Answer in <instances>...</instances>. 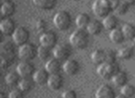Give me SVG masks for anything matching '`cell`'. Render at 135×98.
<instances>
[{
	"label": "cell",
	"mask_w": 135,
	"mask_h": 98,
	"mask_svg": "<svg viewBox=\"0 0 135 98\" xmlns=\"http://www.w3.org/2000/svg\"><path fill=\"white\" fill-rule=\"evenodd\" d=\"M0 98H8V94H7L4 92H0Z\"/></svg>",
	"instance_id": "cell-38"
},
{
	"label": "cell",
	"mask_w": 135,
	"mask_h": 98,
	"mask_svg": "<svg viewBox=\"0 0 135 98\" xmlns=\"http://www.w3.org/2000/svg\"><path fill=\"white\" fill-rule=\"evenodd\" d=\"M54 98H63V97H62V95H61V96H56V97H54Z\"/></svg>",
	"instance_id": "cell-41"
},
{
	"label": "cell",
	"mask_w": 135,
	"mask_h": 98,
	"mask_svg": "<svg viewBox=\"0 0 135 98\" xmlns=\"http://www.w3.org/2000/svg\"><path fill=\"white\" fill-rule=\"evenodd\" d=\"M91 21H92V19H91L90 15L87 13H84V12L80 13L75 19L76 25H77V27L79 29H85L86 30Z\"/></svg>",
	"instance_id": "cell-18"
},
{
	"label": "cell",
	"mask_w": 135,
	"mask_h": 98,
	"mask_svg": "<svg viewBox=\"0 0 135 98\" xmlns=\"http://www.w3.org/2000/svg\"><path fill=\"white\" fill-rule=\"evenodd\" d=\"M95 98H116L117 94L114 89L108 84H103L97 89Z\"/></svg>",
	"instance_id": "cell-13"
},
{
	"label": "cell",
	"mask_w": 135,
	"mask_h": 98,
	"mask_svg": "<svg viewBox=\"0 0 135 98\" xmlns=\"http://www.w3.org/2000/svg\"><path fill=\"white\" fill-rule=\"evenodd\" d=\"M102 22H103L104 28H105V30L111 32V31L118 28V19L116 15H113V14L111 13V14H109L108 16H107L105 18H104Z\"/></svg>",
	"instance_id": "cell-17"
},
{
	"label": "cell",
	"mask_w": 135,
	"mask_h": 98,
	"mask_svg": "<svg viewBox=\"0 0 135 98\" xmlns=\"http://www.w3.org/2000/svg\"><path fill=\"white\" fill-rule=\"evenodd\" d=\"M16 29H17L16 22L11 18H3L2 21H0V30L5 35L12 36Z\"/></svg>",
	"instance_id": "cell-11"
},
{
	"label": "cell",
	"mask_w": 135,
	"mask_h": 98,
	"mask_svg": "<svg viewBox=\"0 0 135 98\" xmlns=\"http://www.w3.org/2000/svg\"><path fill=\"white\" fill-rule=\"evenodd\" d=\"M134 43H135V39H134Z\"/></svg>",
	"instance_id": "cell-43"
},
{
	"label": "cell",
	"mask_w": 135,
	"mask_h": 98,
	"mask_svg": "<svg viewBox=\"0 0 135 98\" xmlns=\"http://www.w3.org/2000/svg\"><path fill=\"white\" fill-rule=\"evenodd\" d=\"M71 47L66 43H59L56 45L55 48H53V55L54 57L59 59L60 61H66L70 59L71 56Z\"/></svg>",
	"instance_id": "cell-7"
},
{
	"label": "cell",
	"mask_w": 135,
	"mask_h": 98,
	"mask_svg": "<svg viewBox=\"0 0 135 98\" xmlns=\"http://www.w3.org/2000/svg\"><path fill=\"white\" fill-rule=\"evenodd\" d=\"M50 75L51 74L49 73L45 68H39V70H37L34 72L33 76H32V79H33L34 82H35L36 84L45 85V84H47V82H48Z\"/></svg>",
	"instance_id": "cell-16"
},
{
	"label": "cell",
	"mask_w": 135,
	"mask_h": 98,
	"mask_svg": "<svg viewBox=\"0 0 135 98\" xmlns=\"http://www.w3.org/2000/svg\"><path fill=\"white\" fill-rule=\"evenodd\" d=\"M47 22L44 19H39L36 21L35 23V30L37 32H39L40 34L44 33V32H47Z\"/></svg>",
	"instance_id": "cell-31"
},
{
	"label": "cell",
	"mask_w": 135,
	"mask_h": 98,
	"mask_svg": "<svg viewBox=\"0 0 135 98\" xmlns=\"http://www.w3.org/2000/svg\"><path fill=\"white\" fill-rule=\"evenodd\" d=\"M92 9L94 14L98 18L104 19L113 11L112 6L108 0H94Z\"/></svg>",
	"instance_id": "cell-4"
},
{
	"label": "cell",
	"mask_w": 135,
	"mask_h": 98,
	"mask_svg": "<svg viewBox=\"0 0 135 98\" xmlns=\"http://www.w3.org/2000/svg\"><path fill=\"white\" fill-rule=\"evenodd\" d=\"M134 56V49L131 46H124L118 52V57L122 60H129Z\"/></svg>",
	"instance_id": "cell-26"
},
{
	"label": "cell",
	"mask_w": 135,
	"mask_h": 98,
	"mask_svg": "<svg viewBox=\"0 0 135 98\" xmlns=\"http://www.w3.org/2000/svg\"><path fill=\"white\" fill-rule=\"evenodd\" d=\"M16 71L20 74L21 78H29L33 76L36 70L34 65L31 61H21L17 66Z\"/></svg>",
	"instance_id": "cell-10"
},
{
	"label": "cell",
	"mask_w": 135,
	"mask_h": 98,
	"mask_svg": "<svg viewBox=\"0 0 135 98\" xmlns=\"http://www.w3.org/2000/svg\"><path fill=\"white\" fill-rule=\"evenodd\" d=\"M129 5L128 4L127 2H125L124 0H122L121 2H120V4L118 5V7L116 8L115 11L117 12L118 15L123 16V15H125V14H127V12L129 11Z\"/></svg>",
	"instance_id": "cell-32"
},
{
	"label": "cell",
	"mask_w": 135,
	"mask_h": 98,
	"mask_svg": "<svg viewBox=\"0 0 135 98\" xmlns=\"http://www.w3.org/2000/svg\"><path fill=\"white\" fill-rule=\"evenodd\" d=\"M109 39L115 45H120L125 41L126 38L121 29L117 28L109 32Z\"/></svg>",
	"instance_id": "cell-20"
},
{
	"label": "cell",
	"mask_w": 135,
	"mask_h": 98,
	"mask_svg": "<svg viewBox=\"0 0 135 98\" xmlns=\"http://www.w3.org/2000/svg\"><path fill=\"white\" fill-rule=\"evenodd\" d=\"M117 57L118 54L112 49H105V62L107 63H115L117 62Z\"/></svg>",
	"instance_id": "cell-33"
},
{
	"label": "cell",
	"mask_w": 135,
	"mask_h": 98,
	"mask_svg": "<svg viewBox=\"0 0 135 98\" xmlns=\"http://www.w3.org/2000/svg\"><path fill=\"white\" fill-rule=\"evenodd\" d=\"M8 98H24V92H22L20 88L13 89L8 94Z\"/></svg>",
	"instance_id": "cell-34"
},
{
	"label": "cell",
	"mask_w": 135,
	"mask_h": 98,
	"mask_svg": "<svg viewBox=\"0 0 135 98\" xmlns=\"http://www.w3.org/2000/svg\"><path fill=\"white\" fill-rule=\"evenodd\" d=\"M112 82L115 86L118 87H123L124 85H126L128 83V81H129V78H128V74L124 71H119L117 74H115L112 78Z\"/></svg>",
	"instance_id": "cell-21"
},
{
	"label": "cell",
	"mask_w": 135,
	"mask_h": 98,
	"mask_svg": "<svg viewBox=\"0 0 135 98\" xmlns=\"http://www.w3.org/2000/svg\"><path fill=\"white\" fill-rule=\"evenodd\" d=\"M12 40L16 45L21 46V45L29 43L30 32L25 27H17L14 33L12 34Z\"/></svg>",
	"instance_id": "cell-8"
},
{
	"label": "cell",
	"mask_w": 135,
	"mask_h": 98,
	"mask_svg": "<svg viewBox=\"0 0 135 98\" xmlns=\"http://www.w3.org/2000/svg\"><path fill=\"white\" fill-rule=\"evenodd\" d=\"M16 13V5L12 1L2 3L1 6V14L3 18H11Z\"/></svg>",
	"instance_id": "cell-19"
},
{
	"label": "cell",
	"mask_w": 135,
	"mask_h": 98,
	"mask_svg": "<svg viewBox=\"0 0 135 98\" xmlns=\"http://www.w3.org/2000/svg\"><path fill=\"white\" fill-rule=\"evenodd\" d=\"M54 24L59 31H67L72 24V17L70 12L66 10H60L54 16Z\"/></svg>",
	"instance_id": "cell-2"
},
{
	"label": "cell",
	"mask_w": 135,
	"mask_h": 98,
	"mask_svg": "<svg viewBox=\"0 0 135 98\" xmlns=\"http://www.w3.org/2000/svg\"><path fill=\"white\" fill-rule=\"evenodd\" d=\"M72 1H80V0H72Z\"/></svg>",
	"instance_id": "cell-42"
},
{
	"label": "cell",
	"mask_w": 135,
	"mask_h": 98,
	"mask_svg": "<svg viewBox=\"0 0 135 98\" xmlns=\"http://www.w3.org/2000/svg\"><path fill=\"white\" fill-rule=\"evenodd\" d=\"M109 3H110V5L112 6V8L113 10H116V8L118 7V5L120 4V2H121L122 0H108Z\"/></svg>",
	"instance_id": "cell-36"
},
{
	"label": "cell",
	"mask_w": 135,
	"mask_h": 98,
	"mask_svg": "<svg viewBox=\"0 0 135 98\" xmlns=\"http://www.w3.org/2000/svg\"><path fill=\"white\" fill-rule=\"evenodd\" d=\"M50 56H51V49L50 48L44 46V45H40V46L38 47L37 57H39L41 60L47 61L48 59H50Z\"/></svg>",
	"instance_id": "cell-29"
},
{
	"label": "cell",
	"mask_w": 135,
	"mask_h": 98,
	"mask_svg": "<svg viewBox=\"0 0 135 98\" xmlns=\"http://www.w3.org/2000/svg\"><path fill=\"white\" fill-rule=\"evenodd\" d=\"M62 97L63 98H78V95H77V94H76L75 91L67 90V91H65V92H63Z\"/></svg>",
	"instance_id": "cell-35"
},
{
	"label": "cell",
	"mask_w": 135,
	"mask_h": 98,
	"mask_svg": "<svg viewBox=\"0 0 135 98\" xmlns=\"http://www.w3.org/2000/svg\"><path fill=\"white\" fill-rule=\"evenodd\" d=\"M104 29L103 22H100L97 19H94L90 22L89 26L87 27V32L90 35H99Z\"/></svg>",
	"instance_id": "cell-22"
},
{
	"label": "cell",
	"mask_w": 135,
	"mask_h": 98,
	"mask_svg": "<svg viewBox=\"0 0 135 98\" xmlns=\"http://www.w3.org/2000/svg\"><path fill=\"white\" fill-rule=\"evenodd\" d=\"M2 1V3H6V2H10L11 0H1Z\"/></svg>",
	"instance_id": "cell-40"
},
{
	"label": "cell",
	"mask_w": 135,
	"mask_h": 98,
	"mask_svg": "<svg viewBox=\"0 0 135 98\" xmlns=\"http://www.w3.org/2000/svg\"><path fill=\"white\" fill-rule=\"evenodd\" d=\"M33 4L37 8L44 10H50L56 7L57 0H32Z\"/></svg>",
	"instance_id": "cell-24"
},
{
	"label": "cell",
	"mask_w": 135,
	"mask_h": 98,
	"mask_svg": "<svg viewBox=\"0 0 135 98\" xmlns=\"http://www.w3.org/2000/svg\"><path fill=\"white\" fill-rule=\"evenodd\" d=\"M39 41L41 45H44V46L52 49L55 48L56 45H57V35H56V33L55 32L47 31V32L41 34Z\"/></svg>",
	"instance_id": "cell-9"
},
{
	"label": "cell",
	"mask_w": 135,
	"mask_h": 98,
	"mask_svg": "<svg viewBox=\"0 0 135 98\" xmlns=\"http://www.w3.org/2000/svg\"><path fill=\"white\" fill-rule=\"evenodd\" d=\"M116 98H128L126 95H124V94H122L121 92H120L119 94H118V95L116 96Z\"/></svg>",
	"instance_id": "cell-39"
},
{
	"label": "cell",
	"mask_w": 135,
	"mask_h": 98,
	"mask_svg": "<svg viewBox=\"0 0 135 98\" xmlns=\"http://www.w3.org/2000/svg\"><path fill=\"white\" fill-rule=\"evenodd\" d=\"M45 68L50 74H57L60 72V70H63V65L61 64V61L59 59L53 57L45 62Z\"/></svg>",
	"instance_id": "cell-14"
},
{
	"label": "cell",
	"mask_w": 135,
	"mask_h": 98,
	"mask_svg": "<svg viewBox=\"0 0 135 98\" xmlns=\"http://www.w3.org/2000/svg\"><path fill=\"white\" fill-rule=\"evenodd\" d=\"M120 92L122 94H124V95H126L128 98H132L135 96V87L132 84L127 83L123 87H121Z\"/></svg>",
	"instance_id": "cell-30"
},
{
	"label": "cell",
	"mask_w": 135,
	"mask_h": 98,
	"mask_svg": "<svg viewBox=\"0 0 135 98\" xmlns=\"http://www.w3.org/2000/svg\"><path fill=\"white\" fill-rule=\"evenodd\" d=\"M89 32L85 29H79L75 30L70 36V43L74 48L85 49L89 45L90 37Z\"/></svg>",
	"instance_id": "cell-1"
},
{
	"label": "cell",
	"mask_w": 135,
	"mask_h": 98,
	"mask_svg": "<svg viewBox=\"0 0 135 98\" xmlns=\"http://www.w3.org/2000/svg\"><path fill=\"white\" fill-rule=\"evenodd\" d=\"M21 77L20 76V74L18 73L17 71H10L8 72V74L5 77V81H6V83L9 86H15V85H18L21 81Z\"/></svg>",
	"instance_id": "cell-28"
},
{
	"label": "cell",
	"mask_w": 135,
	"mask_h": 98,
	"mask_svg": "<svg viewBox=\"0 0 135 98\" xmlns=\"http://www.w3.org/2000/svg\"><path fill=\"white\" fill-rule=\"evenodd\" d=\"M91 58L94 64L99 65L105 62V49H96L91 55Z\"/></svg>",
	"instance_id": "cell-23"
},
{
	"label": "cell",
	"mask_w": 135,
	"mask_h": 98,
	"mask_svg": "<svg viewBox=\"0 0 135 98\" xmlns=\"http://www.w3.org/2000/svg\"><path fill=\"white\" fill-rule=\"evenodd\" d=\"M120 70V66L117 62L115 63H103L97 67L96 72L104 80H112L113 76Z\"/></svg>",
	"instance_id": "cell-3"
},
{
	"label": "cell",
	"mask_w": 135,
	"mask_h": 98,
	"mask_svg": "<svg viewBox=\"0 0 135 98\" xmlns=\"http://www.w3.org/2000/svg\"><path fill=\"white\" fill-rule=\"evenodd\" d=\"M15 43H10V42H5L0 45V56H1V60L8 61L12 63L16 57V49Z\"/></svg>",
	"instance_id": "cell-6"
},
{
	"label": "cell",
	"mask_w": 135,
	"mask_h": 98,
	"mask_svg": "<svg viewBox=\"0 0 135 98\" xmlns=\"http://www.w3.org/2000/svg\"><path fill=\"white\" fill-rule=\"evenodd\" d=\"M125 2H127L129 6H134L135 5V0H124Z\"/></svg>",
	"instance_id": "cell-37"
},
{
	"label": "cell",
	"mask_w": 135,
	"mask_h": 98,
	"mask_svg": "<svg viewBox=\"0 0 135 98\" xmlns=\"http://www.w3.org/2000/svg\"><path fill=\"white\" fill-rule=\"evenodd\" d=\"M132 98H135V96H134V97H132Z\"/></svg>",
	"instance_id": "cell-44"
},
{
	"label": "cell",
	"mask_w": 135,
	"mask_h": 98,
	"mask_svg": "<svg viewBox=\"0 0 135 98\" xmlns=\"http://www.w3.org/2000/svg\"><path fill=\"white\" fill-rule=\"evenodd\" d=\"M64 85V78L59 73L57 74H51L49 77L47 86L52 91H58L61 89Z\"/></svg>",
	"instance_id": "cell-15"
},
{
	"label": "cell",
	"mask_w": 135,
	"mask_h": 98,
	"mask_svg": "<svg viewBox=\"0 0 135 98\" xmlns=\"http://www.w3.org/2000/svg\"><path fill=\"white\" fill-rule=\"evenodd\" d=\"M81 65L76 59L70 58L63 63V71L69 76H74L80 71Z\"/></svg>",
	"instance_id": "cell-12"
},
{
	"label": "cell",
	"mask_w": 135,
	"mask_h": 98,
	"mask_svg": "<svg viewBox=\"0 0 135 98\" xmlns=\"http://www.w3.org/2000/svg\"><path fill=\"white\" fill-rule=\"evenodd\" d=\"M34 83H35V82H34L32 77L21 78V81H20V82H19V84H18V88L21 89L22 92H28L32 89Z\"/></svg>",
	"instance_id": "cell-25"
},
{
	"label": "cell",
	"mask_w": 135,
	"mask_h": 98,
	"mask_svg": "<svg viewBox=\"0 0 135 98\" xmlns=\"http://www.w3.org/2000/svg\"><path fill=\"white\" fill-rule=\"evenodd\" d=\"M38 47L33 43H27L25 45L19 46L18 49V56L22 61H32L37 57Z\"/></svg>",
	"instance_id": "cell-5"
},
{
	"label": "cell",
	"mask_w": 135,
	"mask_h": 98,
	"mask_svg": "<svg viewBox=\"0 0 135 98\" xmlns=\"http://www.w3.org/2000/svg\"><path fill=\"white\" fill-rule=\"evenodd\" d=\"M122 32H123L124 35H125L126 40L131 41L135 39V25L131 24V23H125L121 28Z\"/></svg>",
	"instance_id": "cell-27"
}]
</instances>
